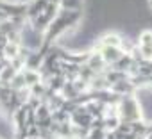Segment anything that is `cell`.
Listing matches in <instances>:
<instances>
[{
  "label": "cell",
  "instance_id": "cell-1",
  "mask_svg": "<svg viewBox=\"0 0 152 139\" xmlns=\"http://www.w3.org/2000/svg\"><path fill=\"white\" fill-rule=\"evenodd\" d=\"M81 16H83V11H66V9H61L59 14L56 16V20L50 23V27L43 32V48H50L52 43L61 38L63 34H66L68 30H72L73 27H77V23L81 22Z\"/></svg>",
  "mask_w": 152,
  "mask_h": 139
},
{
  "label": "cell",
  "instance_id": "cell-2",
  "mask_svg": "<svg viewBox=\"0 0 152 139\" xmlns=\"http://www.w3.org/2000/svg\"><path fill=\"white\" fill-rule=\"evenodd\" d=\"M116 107H118V118H120L122 123L143 121V111H141V105H140V102L134 95L122 96L120 102L116 104Z\"/></svg>",
  "mask_w": 152,
  "mask_h": 139
},
{
  "label": "cell",
  "instance_id": "cell-3",
  "mask_svg": "<svg viewBox=\"0 0 152 139\" xmlns=\"http://www.w3.org/2000/svg\"><path fill=\"white\" fill-rule=\"evenodd\" d=\"M95 50L97 52H100V55H102V59L106 61V64L111 68V66H115L124 55H125V48H116V46H100V45H95Z\"/></svg>",
  "mask_w": 152,
  "mask_h": 139
},
{
  "label": "cell",
  "instance_id": "cell-4",
  "mask_svg": "<svg viewBox=\"0 0 152 139\" xmlns=\"http://www.w3.org/2000/svg\"><path fill=\"white\" fill-rule=\"evenodd\" d=\"M138 52L143 61H152V30L147 29L138 38Z\"/></svg>",
  "mask_w": 152,
  "mask_h": 139
},
{
  "label": "cell",
  "instance_id": "cell-5",
  "mask_svg": "<svg viewBox=\"0 0 152 139\" xmlns=\"http://www.w3.org/2000/svg\"><path fill=\"white\" fill-rule=\"evenodd\" d=\"M97 45H100V46H116V48H125L124 46V38L122 36H118V34H115V32H109V34H104L100 39H99V43ZM127 50V48H125ZM129 52V50H127Z\"/></svg>",
  "mask_w": 152,
  "mask_h": 139
},
{
  "label": "cell",
  "instance_id": "cell-6",
  "mask_svg": "<svg viewBox=\"0 0 152 139\" xmlns=\"http://www.w3.org/2000/svg\"><path fill=\"white\" fill-rule=\"evenodd\" d=\"M61 9H66V11H81V6H83V0H61Z\"/></svg>",
  "mask_w": 152,
  "mask_h": 139
},
{
  "label": "cell",
  "instance_id": "cell-7",
  "mask_svg": "<svg viewBox=\"0 0 152 139\" xmlns=\"http://www.w3.org/2000/svg\"><path fill=\"white\" fill-rule=\"evenodd\" d=\"M148 7H150V9H152V0H148Z\"/></svg>",
  "mask_w": 152,
  "mask_h": 139
}]
</instances>
